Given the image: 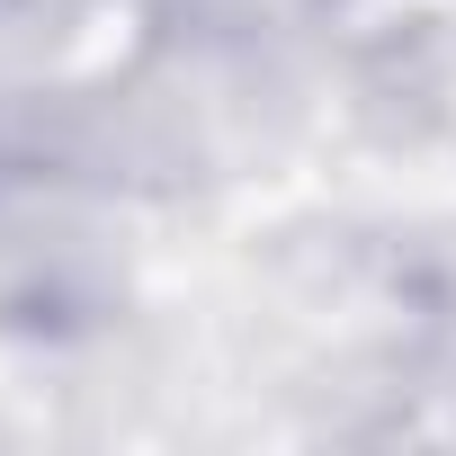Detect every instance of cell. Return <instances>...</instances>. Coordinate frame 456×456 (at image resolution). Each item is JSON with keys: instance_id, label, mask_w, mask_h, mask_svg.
<instances>
[]
</instances>
